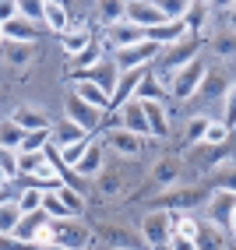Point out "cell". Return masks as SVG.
I'll list each match as a JSON object with an SVG mask.
<instances>
[{
	"mask_svg": "<svg viewBox=\"0 0 236 250\" xmlns=\"http://www.w3.org/2000/svg\"><path fill=\"white\" fill-rule=\"evenodd\" d=\"M88 145H92V138H81V141H74V145L57 148V162H60V166H71V169H74L78 159L85 155V148H88Z\"/></svg>",
	"mask_w": 236,
	"mask_h": 250,
	"instance_id": "d4e9b609",
	"label": "cell"
},
{
	"mask_svg": "<svg viewBox=\"0 0 236 250\" xmlns=\"http://www.w3.org/2000/svg\"><path fill=\"white\" fill-rule=\"evenodd\" d=\"M106 141H109V148H116L120 155H138V152H141V138H134L130 130H124V127H109Z\"/></svg>",
	"mask_w": 236,
	"mask_h": 250,
	"instance_id": "ac0fdd59",
	"label": "cell"
},
{
	"mask_svg": "<svg viewBox=\"0 0 236 250\" xmlns=\"http://www.w3.org/2000/svg\"><path fill=\"white\" fill-rule=\"evenodd\" d=\"M166 88L162 81L155 78V74H141V81H138V88H134V99H138V103H159V106H166Z\"/></svg>",
	"mask_w": 236,
	"mask_h": 250,
	"instance_id": "8fae6325",
	"label": "cell"
},
{
	"mask_svg": "<svg viewBox=\"0 0 236 250\" xmlns=\"http://www.w3.org/2000/svg\"><path fill=\"white\" fill-rule=\"evenodd\" d=\"M74 95H78L85 106H92L95 113H106V109H109V95H106L103 88H99V85H92V81L74 78Z\"/></svg>",
	"mask_w": 236,
	"mask_h": 250,
	"instance_id": "7c38bea8",
	"label": "cell"
},
{
	"mask_svg": "<svg viewBox=\"0 0 236 250\" xmlns=\"http://www.w3.org/2000/svg\"><path fill=\"white\" fill-rule=\"evenodd\" d=\"M14 159H18V173L21 176H32V173H36V166L46 162L43 152H14Z\"/></svg>",
	"mask_w": 236,
	"mask_h": 250,
	"instance_id": "4dcf8cb0",
	"label": "cell"
},
{
	"mask_svg": "<svg viewBox=\"0 0 236 250\" xmlns=\"http://www.w3.org/2000/svg\"><path fill=\"white\" fill-rule=\"evenodd\" d=\"M49 240H53V243H60V247H67V250H85V247L92 243L88 229L71 226L67 219H60V222H49Z\"/></svg>",
	"mask_w": 236,
	"mask_h": 250,
	"instance_id": "5b68a950",
	"label": "cell"
},
{
	"mask_svg": "<svg viewBox=\"0 0 236 250\" xmlns=\"http://www.w3.org/2000/svg\"><path fill=\"white\" fill-rule=\"evenodd\" d=\"M218 53H222V57H233V39H229V36L218 39Z\"/></svg>",
	"mask_w": 236,
	"mask_h": 250,
	"instance_id": "ee69618b",
	"label": "cell"
},
{
	"mask_svg": "<svg viewBox=\"0 0 236 250\" xmlns=\"http://www.w3.org/2000/svg\"><path fill=\"white\" fill-rule=\"evenodd\" d=\"M74 173H78V176H99V173H103V145L92 141V145L85 148V155L78 159Z\"/></svg>",
	"mask_w": 236,
	"mask_h": 250,
	"instance_id": "d6986e66",
	"label": "cell"
},
{
	"mask_svg": "<svg viewBox=\"0 0 236 250\" xmlns=\"http://www.w3.org/2000/svg\"><path fill=\"white\" fill-rule=\"evenodd\" d=\"M25 141V130L14 124V120H0V148L4 152H18Z\"/></svg>",
	"mask_w": 236,
	"mask_h": 250,
	"instance_id": "7402d4cb",
	"label": "cell"
},
{
	"mask_svg": "<svg viewBox=\"0 0 236 250\" xmlns=\"http://www.w3.org/2000/svg\"><path fill=\"white\" fill-rule=\"evenodd\" d=\"M43 21H46V28H53V32H67V28H71V21H67V7L57 4V0L43 4Z\"/></svg>",
	"mask_w": 236,
	"mask_h": 250,
	"instance_id": "44dd1931",
	"label": "cell"
},
{
	"mask_svg": "<svg viewBox=\"0 0 236 250\" xmlns=\"http://www.w3.org/2000/svg\"><path fill=\"white\" fill-rule=\"evenodd\" d=\"M229 88H233V85H229V78H226V74H218V71L208 74V71H205V78H201V88H197V92H205V95H226Z\"/></svg>",
	"mask_w": 236,
	"mask_h": 250,
	"instance_id": "4316f807",
	"label": "cell"
},
{
	"mask_svg": "<svg viewBox=\"0 0 236 250\" xmlns=\"http://www.w3.org/2000/svg\"><path fill=\"white\" fill-rule=\"evenodd\" d=\"M18 222H21V208L14 201H4V205H0V236H11Z\"/></svg>",
	"mask_w": 236,
	"mask_h": 250,
	"instance_id": "484cf974",
	"label": "cell"
},
{
	"mask_svg": "<svg viewBox=\"0 0 236 250\" xmlns=\"http://www.w3.org/2000/svg\"><path fill=\"white\" fill-rule=\"evenodd\" d=\"M120 124H124V130H130L134 138H148V124H145V109H141V103L138 99H130V103H124L120 109Z\"/></svg>",
	"mask_w": 236,
	"mask_h": 250,
	"instance_id": "9c48e42d",
	"label": "cell"
},
{
	"mask_svg": "<svg viewBox=\"0 0 236 250\" xmlns=\"http://www.w3.org/2000/svg\"><path fill=\"white\" fill-rule=\"evenodd\" d=\"M145 39L155 42L159 49H166V46H176L180 39H187V28H183L180 21H162V25H155V28H148Z\"/></svg>",
	"mask_w": 236,
	"mask_h": 250,
	"instance_id": "ba28073f",
	"label": "cell"
},
{
	"mask_svg": "<svg viewBox=\"0 0 236 250\" xmlns=\"http://www.w3.org/2000/svg\"><path fill=\"white\" fill-rule=\"evenodd\" d=\"M201 141L222 145V141H229V127H226V124H208V127H205V138H201Z\"/></svg>",
	"mask_w": 236,
	"mask_h": 250,
	"instance_id": "e575fe53",
	"label": "cell"
},
{
	"mask_svg": "<svg viewBox=\"0 0 236 250\" xmlns=\"http://www.w3.org/2000/svg\"><path fill=\"white\" fill-rule=\"evenodd\" d=\"M11 18H18V4H11V0H0V25H7Z\"/></svg>",
	"mask_w": 236,
	"mask_h": 250,
	"instance_id": "7bdbcfd3",
	"label": "cell"
},
{
	"mask_svg": "<svg viewBox=\"0 0 236 250\" xmlns=\"http://www.w3.org/2000/svg\"><path fill=\"white\" fill-rule=\"evenodd\" d=\"M159 250H170V247H159Z\"/></svg>",
	"mask_w": 236,
	"mask_h": 250,
	"instance_id": "681fc988",
	"label": "cell"
},
{
	"mask_svg": "<svg viewBox=\"0 0 236 250\" xmlns=\"http://www.w3.org/2000/svg\"><path fill=\"white\" fill-rule=\"evenodd\" d=\"M205 127H208L205 116H194V120L187 124V138H191V141H201V138H205Z\"/></svg>",
	"mask_w": 236,
	"mask_h": 250,
	"instance_id": "74e56055",
	"label": "cell"
},
{
	"mask_svg": "<svg viewBox=\"0 0 236 250\" xmlns=\"http://www.w3.org/2000/svg\"><path fill=\"white\" fill-rule=\"evenodd\" d=\"M49 219H46V215L43 211H28V215H21V222L18 226H14V232H11V236H18V240H25V243H32V240H36L39 236V229L46 226ZM32 247H36V243H32Z\"/></svg>",
	"mask_w": 236,
	"mask_h": 250,
	"instance_id": "e0dca14e",
	"label": "cell"
},
{
	"mask_svg": "<svg viewBox=\"0 0 236 250\" xmlns=\"http://www.w3.org/2000/svg\"><path fill=\"white\" fill-rule=\"evenodd\" d=\"M162 53V49L155 46V42H138V46H127V49H120V53H113V67H116V74H127V71H145L148 63H155V57Z\"/></svg>",
	"mask_w": 236,
	"mask_h": 250,
	"instance_id": "6da1fadb",
	"label": "cell"
},
{
	"mask_svg": "<svg viewBox=\"0 0 236 250\" xmlns=\"http://www.w3.org/2000/svg\"><path fill=\"white\" fill-rule=\"evenodd\" d=\"M60 46H64L67 57L85 53V49L92 46V28H88V25H71L67 32H60Z\"/></svg>",
	"mask_w": 236,
	"mask_h": 250,
	"instance_id": "30bf717a",
	"label": "cell"
},
{
	"mask_svg": "<svg viewBox=\"0 0 236 250\" xmlns=\"http://www.w3.org/2000/svg\"><path fill=\"white\" fill-rule=\"evenodd\" d=\"M64 120H71V124H78L81 130H85V134H92V130L99 127V120H103V113H95L92 106H85L71 92V95H67V103H64Z\"/></svg>",
	"mask_w": 236,
	"mask_h": 250,
	"instance_id": "8992f818",
	"label": "cell"
},
{
	"mask_svg": "<svg viewBox=\"0 0 236 250\" xmlns=\"http://www.w3.org/2000/svg\"><path fill=\"white\" fill-rule=\"evenodd\" d=\"M74 78H81V81H92V85H99L106 95H113V88H116V67H106V63H95V67L81 71V74H74Z\"/></svg>",
	"mask_w": 236,
	"mask_h": 250,
	"instance_id": "9a60e30c",
	"label": "cell"
},
{
	"mask_svg": "<svg viewBox=\"0 0 236 250\" xmlns=\"http://www.w3.org/2000/svg\"><path fill=\"white\" fill-rule=\"evenodd\" d=\"M43 215H46L49 222H60V219H74V211L67 208V205L60 201V197H57L53 190H49V194H43Z\"/></svg>",
	"mask_w": 236,
	"mask_h": 250,
	"instance_id": "603a6c76",
	"label": "cell"
},
{
	"mask_svg": "<svg viewBox=\"0 0 236 250\" xmlns=\"http://www.w3.org/2000/svg\"><path fill=\"white\" fill-rule=\"evenodd\" d=\"M194 247L197 250H222V236H218V229H201Z\"/></svg>",
	"mask_w": 236,
	"mask_h": 250,
	"instance_id": "1f68e13d",
	"label": "cell"
},
{
	"mask_svg": "<svg viewBox=\"0 0 236 250\" xmlns=\"http://www.w3.org/2000/svg\"><path fill=\"white\" fill-rule=\"evenodd\" d=\"M194 201H197L194 190H173V194H166L162 201H159V208H162V211H176V208H187V205H194Z\"/></svg>",
	"mask_w": 236,
	"mask_h": 250,
	"instance_id": "f1b7e54d",
	"label": "cell"
},
{
	"mask_svg": "<svg viewBox=\"0 0 236 250\" xmlns=\"http://www.w3.org/2000/svg\"><path fill=\"white\" fill-rule=\"evenodd\" d=\"M0 32H4L7 42H21V46H32L39 39V28H32L25 18H11L7 25H0Z\"/></svg>",
	"mask_w": 236,
	"mask_h": 250,
	"instance_id": "4fadbf2b",
	"label": "cell"
},
{
	"mask_svg": "<svg viewBox=\"0 0 236 250\" xmlns=\"http://www.w3.org/2000/svg\"><path fill=\"white\" fill-rule=\"evenodd\" d=\"M85 250H92V247H85Z\"/></svg>",
	"mask_w": 236,
	"mask_h": 250,
	"instance_id": "f907efd6",
	"label": "cell"
},
{
	"mask_svg": "<svg viewBox=\"0 0 236 250\" xmlns=\"http://www.w3.org/2000/svg\"><path fill=\"white\" fill-rule=\"evenodd\" d=\"M74 60H78V71H74V74H81V71H88V67H95V63H103V53H99V46L92 42V46L85 49V53H78Z\"/></svg>",
	"mask_w": 236,
	"mask_h": 250,
	"instance_id": "d6a6232c",
	"label": "cell"
},
{
	"mask_svg": "<svg viewBox=\"0 0 236 250\" xmlns=\"http://www.w3.org/2000/svg\"><path fill=\"white\" fill-rule=\"evenodd\" d=\"M7 180H11V176H7L4 169H0V187H7Z\"/></svg>",
	"mask_w": 236,
	"mask_h": 250,
	"instance_id": "bcb514c9",
	"label": "cell"
},
{
	"mask_svg": "<svg viewBox=\"0 0 236 250\" xmlns=\"http://www.w3.org/2000/svg\"><path fill=\"white\" fill-rule=\"evenodd\" d=\"M0 250H39V247H32L18 236H0Z\"/></svg>",
	"mask_w": 236,
	"mask_h": 250,
	"instance_id": "60d3db41",
	"label": "cell"
},
{
	"mask_svg": "<svg viewBox=\"0 0 236 250\" xmlns=\"http://www.w3.org/2000/svg\"><path fill=\"white\" fill-rule=\"evenodd\" d=\"M141 109H145L148 138H166V134H170V120H166V106H159V103H141Z\"/></svg>",
	"mask_w": 236,
	"mask_h": 250,
	"instance_id": "5bb4252c",
	"label": "cell"
},
{
	"mask_svg": "<svg viewBox=\"0 0 236 250\" xmlns=\"http://www.w3.org/2000/svg\"><path fill=\"white\" fill-rule=\"evenodd\" d=\"M43 250H67V247H60V243H49V247H43Z\"/></svg>",
	"mask_w": 236,
	"mask_h": 250,
	"instance_id": "7dc6e473",
	"label": "cell"
},
{
	"mask_svg": "<svg viewBox=\"0 0 236 250\" xmlns=\"http://www.w3.org/2000/svg\"><path fill=\"white\" fill-rule=\"evenodd\" d=\"M99 11H103V25L106 28H113V25L124 21V4H103Z\"/></svg>",
	"mask_w": 236,
	"mask_h": 250,
	"instance_id": "d590c367",
	"label": "cell"
},
{
	"mask_svg": "<svg viewBox=\"0 0 236 250\" xmlns=\"http://www.w3.org/2000/svg\"><path fill=\"white\" fill-rule=\"evenodd\" d=\"M4 201H11V197H7V187H0V205H4Z\"/></svg>",
	"mask_w": 236,
	"mask_h": 250,
	"instance_id": "f6af8a7d",
	"label": "cell"
},
{
	"mask_svg": "<svg viewBox=\"0 0 236 250\" xmlns=\"http://www.w3.org/2000/svg\"><path fill=\"white\" fill-rule=\"evenodd\" d=\"M155 180H159V183H173V180H176V166H173V162H159Z\"/></svg>",
	"mask_w": 236,
	"mask_h": 250,
	"instance_id": "b9f144b4",
	"label": "cell"
},
{
	"mask_svg": "<svg viewBox=\"0 0 236 250\" xmlns=\"http://www.w3.org/2000/svg\"><path fill=\"white\" fill-rule=\"evenodd\" d=\"M205 63L201 60H191V63H183L180 71H173L170 74V92L176 95V99H191L197 88H201V78H205Z\"/></svg>",
	"mask_w": 236,
	"mask_h": 250,
	"instance_id": "7a4b0ae2",
	"label": "cell"
},
{
	"mask_svg": "<svg viewBox=\"0 0 236 250\" xmlns=\"http://www.w3.org/2000/svg\"><path fill=\"white\" fill-rule=\"evenodd\" d=\"M0 42H4V32H0Z\"/></svg>",
	"mask_w": 236,
	"mask_h": 250,
	"instance_id": "c3c4849f",
	"label": "cell"
},
{
	"mask_svg": "<svg viewBox=\"0 0 236 250\" xmlns=\"http://www.w3.org/2000/svg\"><path fill=\"white\" fill-rule=\"evenodd\" d=\"M170 232H173V211L155 208V211H148V215H145V222H141V236H145V243H148L151 250L166 247Z\"/></svg>",
	"mask_w": 236,
	"mask_h": 250,
	"instance_id": "3957f363",
	"label": "cell"
},
{
	"mask_svg": "<svg viewBox=\"0 0 236 250\" xmlns=\"http://www.w3.org/2000/svg\"><path fill=\"white\" fill-rule=\"evenodd\" d=\"M7 60L18 67V63H28L32 60V46H21V42H11L7 46Z\"/></svg>",
	"mask_w": 236,
	"mask_h": 250,
	"instance_id": "8d00e7d4",
	"label": "cell"
},
{
	"mask_svg": "<svg viewBox=\"0 0 236 250\" xmlns=\"http://www.w3.org/2000/svg\"><path fill=\"white\" fill-rule=\"evenodd\" d=\"M43 194H46V190H39V187H25L21 197H14V205L21 208V215H28V211H43Z\"/></svg>",
	"mask_w": 236,
	"mask_h": 250,
	"instance_id": "83f0119b",
	"label": "cell"
},
{
	"mask_svg": "<svg viewBox=\"0 0 236 250\" xmlns=\"http://www.w3.org/2000/svg\"><path fill=\"white\" fill-rule=\"evenodd\" d=\"M205 14H208L205 4H187V11H183V18H180V25L187 28V36H194V32L205 28Z\"/></svg>",
	"mask_w": 236,
	"mask_h": 250,
	"instance_id": "cb8c5ba5",
	"label": "cell"
},
{
	"mask_svg": "<svg viewBox=\"0 0 236 250\" xmlns=\"http://www.w3.org/2000/svg\"><path fill=\"white\" fill-rule=\"evenodd\" d=\"M124 21H130V25H138V28H155V25H162L166 18H162V11L151 4V0H138V4H124Z\"/></svg>",
	"mask_w": 236,
	"mask_h": 250,
	"instance_id": "52a82bcc",
	"label": "cell"
},
{
	"mask_svg": "<svg viewBox=\"0 0 236 250\" xmlns=\"http://www.w3.org/2000/svg\"><path fill=\"white\" fill-rule=\"evenodd\" d=\"M18 18H25L32 28H46V21H43V4H36V0L18 4Z\"/></svg>",
	"mask_w": 236,
	"mask_h": 250,
	"instance_id": "f546056e",
	"label": "cell"
},
{
	"mask_svg": "<svg viewBox=\"0 0 236 250\" xmlns=\"http://www.w3.org/2000/svg\"><path fill=\"white\" fill-rule=\"evenodd\" d=\"M53 194H57V197H60V201H64V205H67V208H71V211H74V215H78V211H81V208H85V201H81V194H78V190H74V187H57V190H53Z\"/></svg>",
	"mask_w": 236,
	"mask_h": 250,
	"instance_id": "836d02e7",
	"label": "cell"
},
{
	"mask_svg": "<svg viewBox=\"0 0 236 250\" xmlns=\"http://www.w3.org/2000/svg\"><path fill=\"white\" fill-rule=\"evenodd\" d=\"M166 247H170V250H197V247H194V240L180 236V232H170V240H166Z\"/></svg>",
	"mask_w": 236,
	"mask_h": 250,
	"instance_id": "ab89813d",
	"label": "cell"
},
{
	"mask_svg": "<svg viewBox=\"0 0 236 250\" xmlns=\"http://www.w3.org/2000/svg\"><path fill=\"white\" fill-rule=\"evenodd\" d=\"M233 222H236V197L233 190H218L212 197V229L233 236Z\"/></svg>",
	"mask_w": 236,
	"mask_h": 250,
	"instance_id": "277c9868",
	"label": "cell"
},
{
	"mask_svg": "<svg viewBox=\"0 0 236 250\" xmlns=\"http://www.w3.org/2000/svg\"><path fill=\"white\" fill-rule=\"evenodd\" d=\"M81 138H88V134H85L78 124H71V120H60L57 127H49V145H57V148L74 145V141H81Z\"/></svg>",
	"mask_w": 236,
	"mask_h": 250,
	"instance_id": "ffe728a7",
	"label": "cell"
},
{
	"mask_svg": "<svg viewBox=\"0 0 236 250\" xmlns=\"http://www.w3.org/2000/svg\"><path fill=\"white\" fill-rule=\"evenodd\" d=\"M0 169L7 176H18V159H14V152H4V148H0Z\"/></svg>",
	"mask_w": 236,
	"mask_h": 250,
	"instance_id": "f35d334b",
	"label": "cell"
},
{
	"mask_svg": "<svg viewBox=\"0 0 236 250\" xmlns=\"http://www.w3.org/2000/svg\"><path fill=\"white\" fill-rule=\"evenodd\" d=\"M11 120L18 124V127L25 130V134H32V130H49V120H46V116H43L36 106H18Z\"/></svg>",
	"mask_w": 236,
	"mask_h": 250,
	"instance_id": "2e32d148",
	"label": "cell"
}]
</instances>
